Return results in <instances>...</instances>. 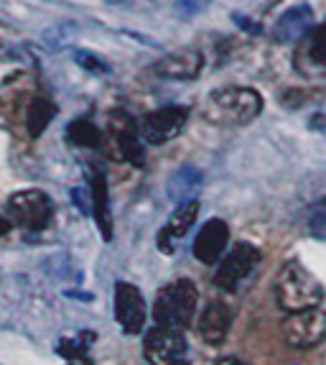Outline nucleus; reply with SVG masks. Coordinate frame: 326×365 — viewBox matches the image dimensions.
<instances>
[{
  "mask_svg": "<svg viewBox=\"0 0 326 365\" xmlns=\"http://www.w3.org/2000/svg\"><path fill=\"white\" fill-rule=\"evenodd\" d=\"M263 95L253 87H219L206 98V118L222 125H248L263 113Z\"/></svg>",
  "mask_w": 326,
  "mask_h": 365,
  "instance_id": "1",
  "label": "nucleus"
},
{
  "mask_svg": "<svg viewBox=\"0 0 326 365\" xmlns=\"http://www.w3.org/2000/svg\"><path fill=\"white\" fill-rule=\"evenodd\" d=\"M275 299L285 312H303L311 307H321L324 302V287L306 266L298 261H288L278 271L275 279Z\"/></svg>",
  "mask_w": 326,
  "mask_h": 365,
  "instance_id": "2",
  "label": "nucleus"
},
{
  "mask_svg": "<svg viewBox=\"0 0 326 365\" xmlns=\"http://www.w3.org/2000/svg\"><path fill=\"white\" fill-rule=\"evenodd\" d=\"M196 302H199L196 284L189 279H176L166 289L158 292L156 302H153V319H156V324L184 332L194 319Z\"/></svg>",
  "mask_w": 326,
  "mask_h": 365,
  "instance_id": "3",
  "label": "nucleus"
},
{
  "mask_svg": "<svg viewBox=\"0 0 326 365\" xmlns=\"http://www.w3.org/2000/svg\"><path fill=\"white\" fill-rule=\"evenodd\" d=\"M8 220L26 230H46L54 217V202L41 189H23L8 197Z\"/></svg>",
  "mask_w": 326,
  "mask_h": 365,
  "instance_id": "4",
  "label": "nucleus"
},
{
  "mask_svg": "<svg viewBox=\"0 0 326 365\" xmlns=\"http://www.w3.org/2000/svg\"><path fill=\"white\" fill-rule=\"evenodd\" d=\"M143 355L148 365H189V342L182 329L156 324L143 337Z\"/></svg>",
  "mask_w": 326,
  "mask_h": 365,
  "instance_id": "5",
  "label": "nucleus"
},
{
  "mask_svg": "<svg viewBox=\"0 0 326 365\" xmlns=\"http://www.w3.org/2000/svg\"><path fill=\"white\" fill-rule=\"evenodd\" d=\"M283 340L296 350H311L326 342V312L321 307L293 312L283 322Z\"/></svg>",
  "mask_w": 326,
  "mask_h": 365,
  "instance_id": "6",
  "label": "nucleus"
},
{
  "mask_svg": "<svg viewBox=\"0 0 326 365\" xmlns=\"http://www.w3.org/2000/svg\"><path fill=\"white\" fill-rule=\"evenodd\" d=\"M189 120V110L182 105H169V108L153 110L148 115L140 118V135H143L145 143H153V146H163L169 140L179 138Z\"/></svg>",
  "mask_w": 326,
  "mask_h": 365,
  "instance_id": "7",
  "label": "nucleus"
},
{
  "mask_svg": "<svg viewBox=\"0 0 326 365\" xmlns=\"http://www.w3.org/2000/svg\"><path fill=\"white\" fill-rule=\"evenodd\" d=\"M260 263V250L253 243H235V248L219 261L217 274H214V287L222 292H235L242 281L248 279Z\"/></svg>",
  "mask_w": 326,
  "mask_h": 365,
  "instance_id": "8",
  "label": "nucleus"
},
{
  "mask_svg": "<svg viewBox=\"0 0 326 365\" xmlns=\"http://www.w3.org/2000/svg\"><path fill=\"white\" fill-rule=\"evenodd\" d=\"M115 319L125 335H138L148 319V307L138 287L117 281L115 284Z\"/></svg>",
  "mask_w": 326,
  "mask_h": 365,
  "instance_id": "9",
  "label": "nucleus"
},
{
  "mask_svg": "<svg viewBox=\"0 0 326 365\" xmlns=\"http://www.w3.org/2000/svg\"><path fill=\"white\" fill-rule=\"evenodd\" d=\"M227 243H230V225L219 217H211L199 227V232L194 237L191 253L204 266H214L224 256Z\"/></svg>",
  "mask_w": 326,
  "mask_h": 365,
  "instance_id": "10",
  "label": "nucleus"
},
{
  "mask_svg": "<svg viewBox=\"0 0 326 365\" xmlns=\"http://www.w3.org/2000/svg\"><path fill=\"white\" fill-rule=\"evenodd\" d=\"M196 217H199V200H196V197H194V200L182 202V205L171 212V217L166 220V227H163L156 237V245L163 256H174L176 240L184 237L189 230H191L194 222H196Z\"/></svg>",
  "mask_w": 326,
  "mask_h": 365,
  "instance_id": "11",
  "label": "nucleus"
},
{
  "mask_svg": "<svg viewBox=\"0 0 326 365\" xmlns=\"http://www.w3.org/2000/svg\"><path fill=\"white\" fill-rule=\"evenodd\" d=\"M314 26V8L308 3H296L285 8L275 24H273V41L275 43H296L306 36Z\"/></svg>",
  "mask_w": 326,
  "mask_h": 365,
  "instance_id": "12",
  "label": "nucleus"
},
{
  "mask_svg": "<svg viewBox=\"0 0 326 365\" xmlns=\"http://www.w3.org/2000/svg\"><path fill=\"white\" fill-rule=\"evenodd\" d=\"M204 69V56L196 49H179L156 61V74L166 79H196Z\"/></svg>",
  "mask_w": 326,
  "mask_h": 365,
  "instance_id": "13",
  "label": "nucleus"
},
{
  "mask_svg": "<svg viewBox=\"0 0 326 365\" xmlns=\"http://www.w3.org/2000/svg\"><path fill=\"white\" fill-rule=\"evenodd\" d=\"M230 324H232V309L222 302H211L204 307L199 317V335L206 345H222L230 335Z\"/></svg>",
  "mask_w": 326,
  "mask_h": 365,
  "instance_id": "14",
  "label": "nucleus"
},
{
  "mask_svg": "<svg viewBox=\"0 0 326 365\" xmlns=\"http://www.w3.org/2000/svg\"><path fill=\"white\" fill-rule=\"evenodd\" d=\"M122 123H115V138H117V148H120V156L125 158L127 164L133 166H143L145 164V146H143V135L140 130H135L133 120L127 115H122Z\"/></svg>",
  "mask_w": 326,
  "mask_h": 365,
  "instance_id": "15",
  "label": "nucleus"
},
{
  "mask_svg": "<svg viewBox=\"0 0 326 365\" xmlns=\"http://www.w3.org/2000/svg\"><path fill=\"white\" fill-rule=\"evenodd\" d=\"M92 192V217L97 220V227L102 232V240L110 243L112 240V217H110V189H107V179L105 174H95L90 184Z\"/></svg>",
  "mask_w": 326,
  "mask_h": 365,
  "instance_id": "16",
  "label": "nucleus"
},
{
  "mask_svg": "<svg viewBox=\"0 0 326 365\" xmlns=\"http://www.w3.org/2000/svg\"><path fill=\"white\" fill-rule=\"evenodd\" d=\"M201 182H204V177H201V171L196 169V166H182V169L176 171L174 177H171L169 182V200L174 202H186V200H194V192L201 187Z\"/></svg>",
  "mask_w": 326,
  "mask_h": 365,
  "instance_id": "17",
  "label": "nucleus"
},
{
  "mask_svg": "<svg viewBox=\"0 0 326 365\" xmlns=\"http://www.w3.org/2000/svg\"><path fill=\"white\" fill-rule=\"evenodd\" d=\"M56 105L46 98H36L28 105V115H26V128H28L31 138H38L43 130L48 128V123L54 120Z\"/></svg>",
  "mask_w": 326,
  "mask_h": 365,
  "instance_id": "18",
  "label": "nucleus"
},
{
  "mask_svg": "<svg viewBox=\"0 0 326 365\" xmlns=\"http://www.w3.org/2000/svg\"><path fill=\"white\" fill-rule=\"evenodd\" d=\"M67 138L74 146H85V148H97L100 146V130L92 125L87 118H79L67 125Z\"/></svg>",
  "mask_w": 326,
  "mask_h": 365,
  "instance_id": "19",
  "label": "nucleus"
},
{
  "mask_svg": "<svg viewBox=\"0 0 326 365\" xmlns=\"http://www.w3.org/2000/svg\"><path fill=\"white\" fill-rule=\"evenodd\" d=\"M95 340H97L95 332L82 329V332H77L74 337H64V340H59V355L61 358H67V360L87 358V350H90Z\"/></svg>",
  "mask_w": 326,
  "mask_h": 365,
  "instance_id": "20",
  "label": "nucleus"
},
{
  "mask_svg": "<svg viewBox=\"0 0 326 365\" xmlns=\"http://www.w3.org/2000/svg\"><path fill=\"white\" fill-rule=\"evenodd\" d=\"M74 61H77L82 69H87V72H92V74H110V64L100 54H95V51L77 49V51H74Z\"/></svg>",
  "mask_w": 326,
  "mask_h": 365,
  "instance_id": "21",
  "label": "nucleus"
},
{
  "mask_svg": "<svg viewBox=\"0 0 326 365\" xmlns=\"http://www.w3.org/2000/svg\"><path fill=\"white\" fill-rule=\"evenodd\" d=\"M308 56H311V61H314V64H319V67H326V21L314 31V34H311Z\"/></svg>",
  "mask_w": 326,
  "mask_h": 365,
  "instance_id": "22",
  "label": "nucleus"
},
{
  "mask_svg": "<svg viewBox=\"0 0 326 365\" xmlns=\"http://www.w3.org/2000/svg\"><path fill=\"white\" fill-rule=\"evenodd\" d=\"M209 6H211V0H174V13L179 19L189 21V19H194V16H201Z\"/></svg>",
  "mask_w": 326,
  "mask_h": 365,
  "instance_id": "23",
  "label": "nucleus"
},
{
  "mask_svg": "<svg viewBox=\"0 0 326 365\" xmlns=\"http://www.w3.org/2000/svg\"><path fill=\"white\" fill-rule=\"evenodd\" d=\"M69 197H72V202L77 205L79 212L85 215V217H92V212H95V210H92V192H85V189H72Z\"/></svg>",
  "mask_w": 326,
  "mask_h": 365,
  "instance_id": "24",
  "label": "nucleus"
},
{
  "mask_svg": "<svg viewBox=\"0 0 326 365\" xmlns=\"http://www.w3.org/2000/svg\"><path fill=\"white\" fill-rule=\"evenodd\" d=\"M232 21H235L242 31H248V34H260V26L253 24V21H250L248 16H242V13H232Z\"/></svg>",
  "mask_w": 326,
  "mask_h": 365,
  "instance_id": "25",
  "label": "nucleus"
},
{
  "mask_svg": "<svg viewBox=\"0 0 326 365\" xmlns=\"http://www.w3.org/2000/svg\"><path fill=\"white\" fill-rule=\"evenodd\" d=\"M217 365H248V363H242V360H237V358H222V360H217Z\"/></svg>",
  "mask_w": 326,
  "mask_h": 365,
  "instance_id": "26",
  "label": "nucleus"
},
{
  "mask_svg": "<svg viewBox=\"0 0 326 365\" xmlns=\"http://www.w3.org/2000/svg\"><path fill=\"white\" fill-rule=\"evenodd\" d=\"M11 225H13L11 220H6V217H0V235H6V232H8V230H11Z\"/></svg>",
  "mask_w": 326,
  "mask_h": 365,
  "instance_id": "27",
  "label": "nucleus"
},
{
  "mask_svg": "<svg viewBox=\"0 0 326 365\" xmlns=\"http://www.w3.org/2000/svg\"><path fill=\"white\" fill-rule=\"evenodd\" d=\"M67 365H92L90 358H74V360H67Z\"/></svg>",
  "mask_w": 326,
  "mask_h": 365,
  "instance_id": "28",
  "label": "nucleus"
}]
</instances>
